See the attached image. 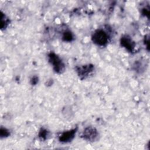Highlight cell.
Instances as JSON below:
<instances>
[{"label": "cell", "instance_id": "6da1fadb", "mask_svg": "<svg viewBox=\"0 0 150 150\" xmlns=\"http://www.w3.org/2000/svg\"><path fill=\"white\" fill-rule=\"evenodd\" d=\"M93 42L100 46L106 45L108 41V35L103 30H96L92 36Z\"/></svg>", "mask_w": 150, "mask_h": 150}, {"label": "cell", "instance_id": "7a4b0ae2", "mask_svg": "<svg viewBox=\"0 0 150 150\" xmlns=\"http://www.w3.org/2000/svg\"><path fill=\"white\" fill-rule=\"evenodd\" d=\"M49 60L51 64L53 65V67L56 72L60 73L64 71V64L63 63L60 59L54 53H50L49 54Z\"/></svg>", "mask_w": 150, "mask_h": 150}, {"label": "cell", "instance_id": "3957f363", "mask_svg": "<svg viewBox=\"0 0 150 150\" xmlns=\"http://www.w3.org/2000/svg\"><path fill=\"white\" fill-rule=\"evenodd\" d=\"M98 135V132L97 130L93 127L86 128L83 133V137L84 139L87 141H94L96 139Z\"/></svg>", "mask_w": 150, "mask_h": 150}, {"label": "cell", "instance_id": "277c9868", "mask_svg": "<svg viewBox=\"0 0 150 150\" xmlns=\"http://www.w3.org/2000/svg\"><path fill=\"white\" fill-rule=\"evenodd\" d=\"M94 67L91 65H85L77 68V71L81 78L86 77L93 70Z\"/></svg>", "mask_w": 150, "mask_h": 150}, {"label": "cell", "instance_id": "5b68a950", "mask_svg": "<svg viewBox=\"0 0 150 150\" xmlns=\"http://www.w3.org/2000/svg\"><path fill=\"white\" fill-rule=\"evenodd\" d=\"M76 132V129H73L68 131L63 132L59 137V141L63 142H67L70 141L74 138Z\"/></svg>", "mask_w": 150, "mask_h": 150}, {"label": "cell", "instance_id": "8992f818", "mask_svg": "<svg viewBox=\"0 0 150 150\" xmlns=\"http://www.w3.org/2000/svg\"><path fill=\"white\" fill-rule=\"evenodd\" d=\"M121 45L129 51H132L133 48L134 47V42L131 40V39H129L128 37L122 38L121 40Z\"/></svg>", "mask_w": 150, "mask_h": 150}, {"label": "cell", "instance_id": "52a82bcc", "mask_svg": "<svg viewBox=\"0 0 150 150\" xmlns=\"http://www.w3.org/2000/svg\"><path fill=\"white\" fill-rule=\"evenodd\" d=\"M63 39L64 40H71L73 36H72V35L71 34V33L70 32H65L64 35H63Z\"/></svg>", "mask_w": 150, "mask_h": 150}, {"label": "cell", "instance_id": "ba28073f", "mask_svg": "<svg viewBox=\"0 0 150 150\" xmlns=\"http://www.w3.org/2000/svg\"><path fill=\"white\" fill-rule=\"evenodd\" d=\"M47 135V131L45 130V129H42L39 132V136L40 138H42L43 139H45L46 137V135Z\"/></svg>", "mask_w": 150, "mask_h": 150}, {"label": "cell", "instance_id": "9c48e42d", "mask_svg": "<svg viewBox=\"0 0 150 150\" xmlns=\"http://www.w3.org/2000/svg\"><path fill=\"white\" fill-rule=\"evenodd\" d=\"M8 135H9L8 131L6 130L5 128H1V137L8 136Z\"/></svg>", "mask_w": 150, "mask_h": 150}]
</instances>
